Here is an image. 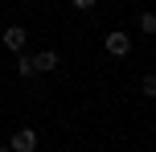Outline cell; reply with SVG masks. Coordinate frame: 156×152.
I'll use <instances>...</instances> for the list:
<instances>
[{
  "label": "cell",
  "mask_w": 156,
  "mask_h": 152,
  "mask_svg": "<svg viewBox=\"0 0 156 152\" xmlns=\"http://www.w3.org/2000/svg\"><path fill=\"white\" fill-rule=\"evenodd\" d=\"M8 148H12V152H33V148H37V132H33V128H16L12 140H8Z\"/></svg>",
  "instance_id": "obj_2"
},
{
  "label": "cell",
  "mask_w": 156,
  "mask_h": 152,
  "mask_svg": "<svg viewBox=\"0 0 156 152\" xmlns=\"http://www.w3.org/2000/svg\"><path fill=\"white\" fill-rule=\"evenodd\" d=\"M103 45H107V54H111V58L132 54V37H127V33H107V41H103Z\"/></svg>",
  "instance_id": "obj_4"
},
{
  "label": "cell",
  "mask_w": 156,
  "mask_h": 152,
  "mask_svg": "<svg viewBox=\"0 0 156 152\" xmlns=\"http://www.w3.org/2000/svg\"><path fill=\"white\" fill-rule=\"evenodd\" d=\"M29 62H33V74H49L58 70V49H37V54H29Z\"/></svg>",
  "instance_id": "obj_1"
},
{
  "label": "cell",
  "mask_w": 156,
  "mask_h": 152,
  "mask_svg": "<svg viewBox=\"0 0 156 152\" xmlns=\"http://www.w3.org/2000/svg\"><path fill=\"white\" fill-rule=\"evenodd\" d=\"M140 33H156V16H152V12L140 16Z\"/></svg>",
  "instance_id": "obj_6"
},
{
  "label": "cell",
  "mask_w": 156,
  "mask_h": 152,
  "mask_svg": "<svg viewBox=\"0 0 156 152\" xmlns=\"http://www.w3.org/2000/svg\"><path fill=\"white\" fill-rule=\"evenodd\" d=\"M0 152H12V148H0Z\"/></svg>",
  "instance_id": "obj_9"
},
{
  "label": "cell",
  "mask_w": 156,
  "mask_h": 152,
  "mask_svg": "<svg viewBox=\"0 0 156 152\" xmlns=\"http://www.w3.org/2000/svg\"><path fill=\"white\" fill-rule=\"evenodd\" d=\"M140 90H144V95H148V99L156 95V78H152V74H148V78H144V82H140Z\"/></svg>",
  "instance_id": "obj_7"
},
{
  "label": "cell",
  "mask_w": 156,
  "mask_h": 152,
  "mask_svg": "<svg viewBox=\"0 0 156 152\" xmlns=\"http://www.w3.org/2000/svg\"><path fill=\"white\" fill-rule=\"evenodd\" d=\"M25 41H29V29H25V25H8V29H4V49L21 54V49H25Z\"/></svg>",
  "instance_id": "obj_3"
},
{
  "label": "cell",
  "mask_w": 156,
  "mask_h": 152,
  "mask_svg": "<svg viewBox=\"0 0 156 152\" xmlns=\"http://www.w3.org/2000/svg\"><path fill=\"white\" fill-rule=\"evenodd\" d=\"M16 74H21V78H33V62H29V54H16Z\"/></svg>",
  "instance_id": "obj_5"
},
{
  "label": "cell",
  "mask_w": 156,
  "mask_h": 152,
  "mask_svg": "<svg viewBox=\"0 0 156 152\" xmlns=\"http://www.w3.org/2000/svg\"><path fill=\"white\" fill-rule=\"evenodd\" d=\"M70 4L78 8V12H86V8H94V4H99V0H70Z\"/></svg>",
  "instance_id": "obj_8"
}]
</instances>
